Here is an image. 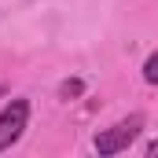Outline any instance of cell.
Returning a JSON list of instances; mask_svg holds the SVG:
<instances>
[{
	"mask_svg": "<svg viewBox=\"0 0 158 158\" xmlns=\"http://www.w3.org/2000/svg\"><path fill=\"white\" fill-rule=\"evenodd\" d=\"M26 121H30V99H11L0 110V151H7L11 143H19Z\"/></svg>",
	"mask_w": 158,
	"mask_h": 158,
	"instance_id": "7a4b0ae2",
	"label": "cell"
},
{
	"mask_svg": "<svg viewBox=\"0 0 158 158\" xmlns=\"http://www.w3.org/2000/svg\"><path fill=\"white\" fill-rule=\"evenodd\" d=\"M147 155H151V158H158V140H155V143H147Z\"/></svg>",
	"mask_w": 158,
	"mask_h": 158,
	"instance_id": "5b68a950",
	"label": "cell"
},
{
	"mask_svg": "<svg viewBox=\"0 0 158 158\" xmlns=\"http://www.w3.org/2000/svg\"><path fill=\"white\" fill-rule=\"evenodd\" d=\"M140 129H143V114H132V118L118 121V125H110V129H99L96 140H92V147H96L99 155H121V151H129V143L140 136Z\"/></svg>",
	"mask_w": 158,
	"mask_h": 158,
	"instance_id": "6da1fadb",
	"label": "cell"
},
{
	"mask_svg": "<svg viewBox=\"0 0 158 158\" xmlns=\"http://www.w3.org/2000/svg\"><path fill=\"white\" fill-rule=\"evenodd\" d=\"M81 92H85V85H81L77 77H66L63 85H59V99H77Z\"/></svg>",
	"mask_w": 158,
	"mask_h": 158,
	"instance_id": "3957f363",
	"label": "cell"
},
{
	"mask_svg": "<svg viewBox=\"0 0 158 158\" xmlns=\"http://www.w3.org/2000/svg\"><path fill=\"white\" fill-rule=\"evenodd\" d=\"M143 81L147 85H158V52H151L147 63H143Z\"/></svg>",
	"mask_w": 158,
	"mask_h": 158,
	"instance_id": "277c9868",
	"label": "cell"
}]
</instances>
